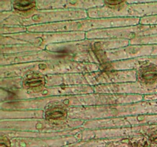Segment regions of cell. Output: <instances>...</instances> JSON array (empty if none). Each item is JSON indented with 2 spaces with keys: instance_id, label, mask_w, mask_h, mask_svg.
Here are the masks:
<instances>
[{
  "instance_id": "6da1fadb",
  "label": "cell",
  "mask_w": 157,
  "mask_h": 147,
  "mask_svg": "<svg viewBox=\"0 0 157 147\" xmlns=\"http://www.w3.org/2000/svg\"><path fill=\"white\" fill-rule=\"evenodd\" d=\"M136 80L139 84L154 93V89L157 86V64L150 61H146L140 66L135 72Z\"/></svg>"
},
{
  "instance_id": "7a4b0ae2",
  "label": "cell",
  "mask_w": 157,
  "mask_h": 147,
  "mask_svg": "<svg viewBox=\"0 0 157 147\" xmlns=\"http://www.w3.org/2000/svg\"><path fill=\"white\" fill-rule=\"evenodd\" d=\"M68 115L67 105L59 101H51L45 106L43 111L44 120L50 123H61L65 120Z\"/></svg>"
},
{
  "instance_id": "3957f363",
  "label": "cell",
  "mask_w": 157,
  "mask_h": 147,
  "mask_svg": "<svg viewBox=\"0 0 157 147\" xmlns=\"http://www.w3.org/2000/svg\"><path fill=\"white\" fill-rule=\"evenodd\" d=\"M22 87L33 93H40L44 90L46 85V79L43 74L37 71H31L25 75L21 81Z\"/></svg>"
},
{
  "instance_id": "277c9868",
  "label": "cell",
  "mask_w": 157,
  "mask_h": 147,
  "mask_svg": "<svg viewBox=\"0 0 157 147\" xmlns=\"http://www.w3.org/2000/svg\"><path fill=\"white\" fill-rule=\"evenodd\" d=\"M90 48L98 59L100 67L104 70H110L113 69V64L110 61L105 51L103 48L101 42H94L90 44Z\"/></svg>"
},
{
  "instance_id": "5b68a950",
  "label": "cell",
  "mask_w": 157,
  "mask_h": 147,
  "mask_svg": "<svg viewBox=\"0 0 157 147\" xmlns=\"http://www.w3.org/2000/svg\"><path fill=\"white\" fill-rule=\"evenodd\" d=\"M37 2L33 1H15L12 2V8L16 13L24 16L31 15L36 9Z\"/></svg>"
},
{
  "instance_id": "8992f818",
  "label": "cell",
  "mask_w": 157,
  "mask_h": 147,
  "mask_svg": "<svg viewBox=\"0 0 157 147\" xmlns=\"http://www.w3.org/2000/svg\"><path fill=\"white\" fill-rule=\"evenodd\" d=\"M131 147H151L148 138L144 133H136L127 138Z\"/></svg>"
},
{
  "instance_id": "52a82bcc",
  "label": "cell",
  "mask_w": 157,
  "mask_h": 147,
  "mask_svg": "<svg viewBox=\"0 0 157 147\" xmlns=\"http://www.w3.org/2000/svg\"><path fill=\"white\" fill-rule=\"evenodd\" d=\"M142 133L148 138L152 146L157 147V124L147 126Z\"/></svg>"
},
{
  "instance_id": "ba28073f",
  "label": "cell",
  "mask_w": 157,
  "mask_h": 147,
  "mask_svg": "<svg viewBox=\"0 0 157 147\" xmlns=\"http://www.w3.org/2000/svg\"><path fill=\"white\" fill-rule=\"evenodd\" d=\"M104 5L107 8L111 9L113 10L119 11L125 7L126 2L124 1H104Z\"/></svg>"
}]
</instances>
